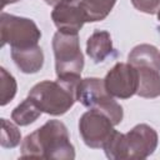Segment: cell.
<instances>
[{
  "label": "cell",
  "instance_id": "cell-8",
  "mask_svg": "<svg viewBox=\"0 0 160 160\" xmlns=\"http://www.w3.org/2000/svg\"><path fill=\"white\" fill-rule=\"evenodd\" d=\"M104 84L111 96L118 99H129L138 91V70L129 62H118L106 74Z\"/></svg>",
  "mask_w": 160,
  "mask_h": 160
},
{
  "label": "cell",
  "instance_id": "cell-18",
  "mask_svg": "<svg viewBox=\"0 0 160 160\" xmlns=\"http://www.w3.org/2000/svg\"><path fill=\"white\" fill-rule=\"evenodd\" d=\"M135 9L145 14H158L160 9V0H131Z\"/></svg>",
  "mask_w": 160,
  "mask_h": 160
},
{
  "label": "cell",
  "instance_id": "cell-19",
  "mask_svg": "<svg viewBox=\"0 0 160 160\" xmlns=\"http://www.w3.org/2000/svg\"><path fill=\"white\" fill-rule=\"evenodd\" d=\"M65 1H71V0H45L46 4L52 5V6H56L58 4H61V2H65Z\"/></svg>",
  "mask_w": 160,
  "mask_h": 160
},
{
  "label": "cell",
  "instance_id": "cell-13",
  "mask_svg": "<svg viewBox=\"0 0 160 160\" xmlns=\"http://www.w3.org/2000/svg\"><path fill=\"white\" fill-rule=\"evenodd\" d=\"M139 75L136 94L141 98L154 99L160 96V71L151 68H135Z\"/></svg>",
  "mask_w": 160,
  "mask_h": 160
},
{
  "label": "cell",
  "instance_id": "cell-1",
  "mask_svg": "<svg viewBox=\"0 0 160 160\" xmlns=\"http://www.w3.org/2000/svg\"><path fill=\"white\" fill-rule=\"evenodd\" d=\"M20 158L72 160L75 149L70 142L64 122L49 120L41 128L29 134L20 145Z\"/></svg>",
  "mask_w": 160,
  "mask_h": 160
},
{
  "label": "cell",
  "instance_id": "cell-4",
  "mask_svg": "<svg viewBox=\"0 0 160 160\" xmlns=\"http://www.w3.org/2000/svg\"><path fill=\"white\" fill-rule=\"evenodd\" d=\"M78 101L85 108L94 109L105 114L114 125L121 122L124 111L120 104L114 100L104 84V80L98 78L81 79L78 85Z\"/></svg>",
  "mask_w": 160,
  "mask_h": 160
},
{
  "label": "cell",
  "instance_id": "cell-11",
  "mask_svg": "<svg viewBox=\"0 0 160 160\" xmlns=\"http://www.w3.org/2000/svg\"><path fill=\"white\" fill-rule=\"evenodd\" d=\"M112 41L108 31L96 30L86 41V54L94 62L104 61L112 52Z\"/></svg>",
  "mask_w": 160,
  "mask_h": 160
},
{
  "label": "cell",
  "instance_id": "cell-21",
  "mask_svg": "<svg viewBox=\"0 0 160 160\" xmlns=\"http://www.w3.org/2000/svg\"><path fill=\"white\" fill-rule=\"evenodd\" d=\"M158 20L160 21V9H159V11H158Z\"/></svg>",
  "mask_w": 160,
  "mask_h": 160
},
{
  "label": "cell",
  "instance_id": "cell-7",
  "mask_svg": "<svg viewBox=\"0 0 160 160\" xmlns=\"http://www.w3.org/2000/svg\"><path fill=\"white\" fill-rule=\"evenodd\" d=\"M112 121L101 111L90 109L79 120V132L86 146L91 149H104L115 132Z\"/></svg>",
  "mask_w": 160,
  "mask_h": 160
},
{
  "label": "cell",
  "instance_id": "cell-16",
  "mask_svg": "<svg viewBox=\"0 0 160 160\" xmlns=\"http://www.w3.org/2000/svg\"><path fill=\"white\" fill-rule=\"evenodd\" d=\"M16 94V81L4 68H0V105L5 106Z\"/></svg>",
  "mask_w": 160,
  "mask_h": 160
},
{
  "label": "cell",
  "instance_id": "cell-3",
  "mask_svg": "<svg viewBox=\"0 0 160 160\" xmlns=\"http://www.w3.org/2000/svg\"><path fill=\"white\" fill-rule=\"evenodd\" d=\"M158 146V132L146 124L134 126L129 132L121 134L115 130L104 146L109 159H146Z\"/></svg>",
  "mask_w": 160,
  "mask_h": 160
},
{
  "label": "cell",
  "instance_id": "cell-2",
  "mask_svg": "<svg viewBox=\"0 0 160 160\" xmlns=\"http://www.w3.org/2000/svg\"><path fill=\"white\" fill-rule=\"evenodd\" d=\"M80 80V76H64L55 81L45 80L34 85L28 96L34 100L42 112L59 116L70 110L78 101Z\"/></svg>",
  "mask_w": 160,
  "mask_h": 160
},
{
  "label": "cell",
  "instance_id": "cell-6",
  "mask_svg": "<svg viewBox=\"0 0 160 160\" xmlns=\"http://www.w3.org/2000/svg\"><path fill=\"white\" fill-rule=\"evenodd\" d=\"M40 38H41V32L31 19L1 12L0 15L1 46L9 44L11 49L30 48L38 45Z\"/></svg>",
  "mask_w": 160,
  "mask_h": 160
},
{
  "label": "cell",
  "instance_id": "cell-15",
  "mask_svg": "<svg viewBox=\"0 0 160 160\" xmlns=\"http://www.w3.org/2000/svg\"><path fill=\"white\" fill-rule=\"evenodd\" d=\"M116 0H81L86 21H101L112 10Z\"/></svg>",
  "mask_w": 160,
  "mask_h": 160
},
{
  "label": "cell",
  "instance_id": "cell-17",
  "mask_svg": "<svg viewBox=\"0 0 160 160\" xmlns=\"http://www.w3.org/2000/svg\"><path fill=\"white\" fill-rule=\"evenodd\" d=\"M20 140L21 134L18 126L6 119H1V146L6 149H12L20 144Z\"/></svg>",
  "mask_w": 160,
  "mask_h": 160
},
{
  "label": "cell",
  "instance_id": "cell-9",
  "mask_svg": "<svg viewBox=\"0 0 160 160\" xmlns=\"http://www.w3.org/2000/svg\"><path fill=\"white\" fill-rule=\"evenodd\" d=\"M51 19L60 31L76 34L86 21L85 11L81 6L80 0H71L58 4L56 6H54Z\"/></svg>",
  "mask_w": 160,
  "mask_h": 160
},
{
  "label": "cell",
  "instance_id": "cell-20",
  "mask_svg": "<svg viewBox=\"0 0 160 160\" xmlns=\"http://www.w3.org/2000/svg\"><path fill=\"white\" fill-rule=\"evenodd\" d=\"M19 0H2V8H5L8 4H14V2H18Z\"/></svg>",
  "mask_w": 160,
  "mask_h": 160
},
{
  "label": "cell",
  "instance_id": "cell-12",
  "mask_svg": "<svg viewBox=\"0 0 160 160\" xmlns=\"http://www.w3.org/2000/svg\"><path fill=\"white\" fill-rule=\"evenodd\" d=\"M128 61L134 68H151L160 71V51L150 44L136 45L129 52Z\"/></svg>",
  "mask_w": 160,
  "mask_h": 160
},
{
  "label": "cell",
  "instance_id": "cell-14",
  "mask_svg": "<svg viewBox=\"0 0 160 160\" xmlns=\"http://www.w3.org/2000/svg\"><path fill=\"white\" fill-rule=\"evenodd\" d=\"M41 110L39 109V106L34 102L32 99H30L29 96L20 102L11 112V119L14 120V122L19 126H26L32 124L34 121H36V119L41 115Z\"/></svg>",
  "mask_w": 160,
  "mask_h": 160
},
{
  "label": "cell",
  "instance_id": "cell-5",
  "mask_svg": "<svg viewBox=\"0 0 160 160\" xmlns=\"http://www.w3.org/2000/svg\"><path fill=\"white\" fill-rule=\"evenodd\" d=\"M55 70L58 78L80 76L84 69V55L76 32L58 31L52 38Z\"/></svg>",
  "mask_w": 160,
  "mask_h": 160
},
{
  "label": "cell",
  "instance_id": "cell-10",
  "mask_svg": "<svg viewBox=\"0 0 160 160\" xmlns=\"http://www.w3.org/2000/svg\"><path fill=\"white\" fill-rule=\"evenodd\" d=\"M11 58L24 74H35L44 65V52L39 45L24 49H11Z\"/></svg>",
  "mask_w": 160,
  "mask_h": 160
}]
</instances>
